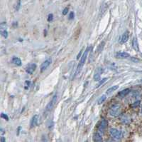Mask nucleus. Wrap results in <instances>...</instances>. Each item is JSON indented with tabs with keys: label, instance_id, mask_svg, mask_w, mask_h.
Masks as SVG:
<instances>
[{
	"label": "nucleus",
	"instance_id": "cd10ccee",
	"mask_svg": "<svg viewBox=\"0 0 142 142\" xmlns=\"http://www.w3.org/2000/svg\"><path fill=\"white\" fill-rule=\"evenodd\" d=\"M132 60L133 62H140V60H139V59L135 58V57H132Z\"/></svg>",
	"mask_w": 142,
	"mask_h": 142
},
{
	"label": "nucleus",
	"instance_id": "9b49d317",
	"mask_svg": "<svg viewBox=\"0 0 142 142\" xmlns=\"http://www.w3.org/2000/svg\"><path fill=\"white\" fill-rule=\"evenodd\" d=\"M93 139H94V141L95 142H103V139L102 137V136L98 133V132H96L95 134H94V137H93Z\"/></svg>",
	"mask_w": 142,
	"mask_h": 142
},
{
	"label": "nucleus",
	"instance_id": "0eeeda50",
	"mask_svg": "<svg viewBox=\"0 0 142 142\" xmlns=\"http://www.w3.org/2000/svg\"><path fill=\"white\" fill-rule=\"evenodd\" d=\"M107 126H108V122H107V121L106 119H102L101 120L100 124H99V130L100 131H104L107 129Z\"/></svg>",
	"mask_w": 142,
	"mask_h": 142
},
{
	"label": "nucleus",
	"instance_id": "6ab92c4d",
	"mask_svg": "<svg viewBox=\"0 0 142 142\" xmlns=\"http://www.w3.org/2000/svg\"><path fill=\"white\" fill-rule=\"evenodd\" d=\"M1 34L2 37H4V38H7V37H8V32H7L6 30H1Z\"/></svg>",
	"mask_w": 142,
	"mask_h": 142
},
{
	"label": "nucleus",
	"instance_id": "6e6552de",
	"mask_svg": "<svg viewBox=\"0 0 142 142\" xmlns=\"http://www.w3.org/2000/svg\"><path fill=\"white\" fill-rule=\"evenodd\" d=\"M38 120H39V116L38 115H35L32 117L31 120V123H30V126L31 128H33L34 126H36L38 123Z\"/></svg>",
	"mask_w": 142,
	"mask_h": 142
},
{
	"label": "nucleus",
	"instance_id": "39448f33",
	"mask_svg": "<svg viewBox=\"0 0 142 142\" xmlns=\"http://www.w3.org/2000/svg\"><path fill=\"white\" fill-rule=\"evenodd\" d=\"M51 63H52V59H51V58H49V59H46L45 62H43L42 63L41 66V71L43 72V71H45V70L51 65Z\"/></svg>",
	"mask_w": 142,
	"mask_h": 142
},
{
	"label": "nucleus",
	"instance_id": "b1692460",
	"mask_svg": "<svg viewBox=\"0 0 142 142\" xmlns=\"http://www.w3.org/2000/svg\"><path fill=\"white\" fill-rule=\"evenodd\" d=\"M53 14H50L48 15V21H53Z\"/></svg>",
	"mask_w": 142,
	"mask_h": 142
},
{
	"label": "nucleus",
	"instance_id": "473e14b6",
	"mask_svg": "<svg viewBox=\"0 0 142 142\" xmlns=\"http://www.w3.org/2000/svg\"><path fill=\"white\" fill-rule=\"evenodd\" d=\"M141 113H142V111H141Z\"/></svg>",
	"mask_w": 142,
	"mask_h": 142
},
{
	"label": "nucleus",
	"instance_id": "dca6fc26",
	"mask_svg": "<svg viewBox=\"0 0 142 142\" xmlns=\"http://www.w3.org/2000/svg\"><path fill=\"white\" fill-rule=\"evenodd\" d=\"M104 45H105V42H102V43H100V44L98 46V47H97V52L98 53L101 52L103 50Z\"/></svg>",
	"mask_w": 142,
	"mask_h": 142
},
{
	"label": "nucleus",
	"instance_id": "bb28decb",
	"mask_svg": "<svg viewBox=\"0 0 142 142\" xmlns=\"http://www.w3.org/2000/svg\"><path fill=\"white\" fill-rule=\"evenodd\" d=\"M1 117H2L3 119H6V121H8V120H9V118H8V116H7V115H6V114H1Z\"/></svg>",
	"mask_w": 142,
	"mask_h": 142
},
{
	"label": "nucleus",
	"instance_id": "a878e982",
	"mask_svg": "<svg viewBox=\"0 0 142 142\" xmlns=\"http://www.w3.org/2000/svg\"><path fill=\"white\" fill-rule=\"evenodd\" d=\"M74 16H75V14H74V12L73 11H71V13H70V14H69V19H72L73 18H74Z\"/></svg>",
	"mask_w": 142,
	"mask_h": 142
},
{
	"label": "nucleus",
	"instance_id": "7c9ffc66",
	"mask_svg": "<svg viewBox=\"0 0 142 142\" xmlns=\"http://www.w3.org/2000/svg\"><path fill=\"white\" fill-rule=\"evenodd\" d=\"M82 50H81V51H80V52L78 54V55H77V59H79V57L81 56V54H82Z\"/></svg>",
	"mask_w": 142,
	"mask_h": 142
},
{
	"label": "nucleus",
	"instance_id": "c756f323",
	"mask_svg": "<svg viewBox=\"0 0 142 142\" xmlns=\"http://www.w3.org/2000/svg\"><path fill=\"white\" fill-rule=\"evenodd\" d=\"M1 142H6V139H5V137H1Z\"/></svg>",
	"mask_w": 142,
	"mask_h": 142
},
{
	"label": "nucleus",
	"instance_id": "a211bd4d",
	"mask_svg": "<svg viewBox=\"0 0 142 142\" xmlns=\"http://www.w3.org/2000/svg\"><path fill=\"white\" fill-rule=\"evenodd\" d=\"M94 79L95 81H100V74H98V73H95V75H94Z\"/></svg>",
	"mask_w": 142,
	"mask_h": 142
},
{
	"label": "nucleus",
	"instance_id": "ddd939ff",
	"mask_svg": "<svg viewBox=\"0 0 142 142\" xmlns=\"http://www.w3.org/2000/svg\"><path fill=\"white\" fill-rule=\"evenodd\" d=\"M11 62H12L13 64H14L16 65V66H21V59H20L19 58H18V57H14L12 58Z\"/></svg>",
	"mask_w": 142,
	"mask_h": 142
},
{
	"label": "nucleus",
	"instance_id": "f8f14e48",
	"mask_svg": "<svg viewBox=\"0 0 142 142\" xmlns=\"http://www.w3.org/2000/svg\"><path fill=\"white\" fill-rule=\"evenodd\" d=\"M132 47L134 48V50L136 51H139V43H138V41H137V38H134L133 40H132Z\"/></svg>",
	"mask_w": 142,
	"mask_h": 142
},
{
	"label": "nucleus",
	"instance_id": "f3484780",
	"mask_svg": "<svg viewBox=\"0 0 142 142\" xmlns=\"http://www.w3.org/2000/svg\"><path fill=\"white\" fill-rule=\"evenodd\" d=\"M106 98H107V96H106V95H102L99 99H98V101H97V103H98V104H102L105 100H106Z\"/></svg>",
	"mask_w": 142,
	"mask_h": 142
},
{
	"label": "nucleus",
	"instance_id": "5701e85b",
	"mask_svg": "<svg viewBox=\"0 0 142 142\" xmlns=\"http://www.w3.org/2000/svg\"><path fill=\"white\" fill-rule=\"evenodd\" d=\"M30 84H31V82H30V81H25V89H28V88H29V86H30Z\"/></svg>",
	"mask_w": 142,
	"mask_h": 142
},
{
	"label": "nucleus",
	"instance_id": "412c9836",
	"mask_svg": "<svg viewBox=\"0 0 142 142\" xmlns=\"http://www.w3.org/2000/svg\"><path fill=\"white\" fill-rule=\"evenodd\" d=\"M106 80H107V78H104V79H102V80H100L99 82V84H98V85H97V87H99V86H101L102 84H103L106 81Z\"/></svg>",
	"mask_w": 142,
	"mask_h": 142
},
{
	"label": "nucleus",
	"instance_id": "4468645a",
	"mask_svg": "<svg viewBox=\"0 0 142 142\" xmlns=\"http://www.w3.org/2000/svg\"><path fill=\"white\" fill-rule=\"evenodd\" d=\"M129 92H130V89H125L121 91L118 94V96H121V97H124V96H127Z\"/></svg>",
	"mask_w": 142,
	"mask_h": 142
},
{
	"label": "nucleus",
	"instance_id": "393cba45",
	"mask_svg": "<svg viewBox=\"0 0 142 142\" xmlns=\"http://www.w3.org/2000/svg\"><path fill=\"white\" fill-rule=\"evenodd\" d=\"M68 10H69V9H68V7H66V8L63 9V15H66V14H68Z\"/></svg>",
	"mask_w": 142,
	"mask_h": 142
},
{
	"label": "nucleus",
	"instance_id": "7ed1b4c3",
	"mask_svg": "<svg viewBox=\"0 0 142 142\" xmlns=\"http://www.w3.org/2000/svg\"><path fill=\"white\" fill-rule=\"evenodd\" d=\"M109 134L113 139H117V140H119L122 138V133L120 131H119L116 129H113V128L110 129H109Z\"/></svg>",
	"mask_w": 142,
	"mask_h": 142
},
{
	"label": "nucleus",
	"instance_id": "423d86ee",
	"mask_svg": "<svg viewBox=\"0 0 142 142\" xmlns=\"http://www.w3.org/2000/svg\"><path fill=\"white\" fill-rule=\"evenodd\" d=\"M36 64L34 63H31V64H29L26 67V71L29 74H32L36 70Z\"/></svg>",
	"mask_w": 142,
	"mask_h": 142
},
{
	"label": "nucleus",
	"instance_id": "20e7f679",
	"mask_svg": "<svg viewBox=\"0 0 142 142\" xmlns=\"http://www.w3.org/2000/svg\"><path fill=\"white\" fill-rule=\"evenodd\" d=\"M57 98H58V95H57V94H56L53 96V98H52V99L51 100V101L48 104V105H47V106H46V111H51L53 107H54V106H55V104H56V101H57Z\"/></svg>",
	"mask_w": 142,
	"mask_h": 142
},
{
	"label": "nucleus",
	"instance_id": "2eb2a0df",
	"mask_svg": "<svg viewBox=\"0 0 142 142\" xmlns=\"http://www.w3.org/2000/svg\"><path fill=\"white\" fill-rule=\"evenodd\" d=\"M118 88H119V86H117V85L113 86L109 88V89L106 91V93H107V94H110L111 93H112V92H114V91H116Z\"/></svg>",
	"mask_w": 142,
	"mask_h": 142
},
{
	"label": "nucleus",
	"instance_id": "f03ea898",
	"mask_svg": "<svg viewBox=\"0 0 142 142\" xmlns=\"http://www.w3.org/2000/svg\"><path fill=\"white\" fill-rule=\"evenodd\" d=\"M122 113V108L119 105H114L111 107L109 111V114L112 117H117Z\"/></svg>",
	"mask_w": 142,
	"mask_h": 142
},
{
	"label": "nucleus",
	"instance_id": "c85d7f7f",
	"mask_svg": "<svg viewBox=\"0 0 142 142\" xmlns=\"http://www.w3.org/2000/svg\"><path fill=\"white\" fill-rule=\"evenodd\" d=\"M97 73H98V74H102V73H103V70H102V69H101V68H99V69H97Z\"/></svg>",
	"mask_w": 142,
	"mask_h": 142
},
{
	"label": "nucleus",
	"instance_id": "f257e3e1",
	"mask_svg": "<svg viewBox=\"0 0 142 142\" xmlns=\"http://www.w3.org/2000/svg\"><path fill=\"white\" fill-rule=\"evenodd\" d=\"M89 49H90V48L87 47V48L86 49V50L84 52V53H83V54H82V57H81V59H80V63H79V64H78V66H77V71H76V73H75V76L77 75L78 73H80L81 69L82 68L83 65L85 64V62H86V59H87V54H88V52H89Z\"/></svg>",
	"mask_w": 142,
	"mask_h": 142
},
{
	"label": "nucleus",
	"instance_id": "2f4dec72",
	"mask_svg": "<svg viewBox=\"0 0 142 142\" xmlns=\"http://www.w3.org/2000/svg\"><path fill=\"white\" fill-rule=\"evenodd\" d=\"M140 81V82H142V79H140V81Z\"/></svg>",
	"mask_w": 142,
	"mask_h": 142
},
{
	"label": "nucleus",
	"instance_id": "4be33fe9",
	"mask_svg": "<svg viewBox=\"0 0 142 142\" xmlns=\"http://www.w3.org/2000/svg\"><path fill=\"white\" fill-rule=\"evenodd\" d=\"M140 103H141L140 101H135L134 104H132V107H137V106H139L140 105Z\"/></svg>",
	"mask_w": 142,
	"mask_h": 142
},
{
	"label": "nucleus",
	"instance_id": "1a4fd4ad",
	"mask_svg": "<svg viewBox=\"0 0 142 142\" xmlns=\"http://www.w3.org/2000/svg\"><path fill=\"white\" fill-rule=\"evenodd\" d=\"M129 57H130V54L125 52H117L116 54V57H117L119 59H127V58H129Z\"/></svg>",
	"mask_w": 142,
	"mask_h": 142
},
{
	"label": "nucleus",
	"instance_id": "aec40b11",
	"mask_svg": "<svg viewBox=\"0 0 142 142\" xmlns=\"http://www.w3.org/2000/svg\"><path fill=\"white\" fill-rule=\"evenodd\" d=\"M20 6H21V0H18L17 1V3L16 4V6H15V9L16 11H18L20 8Z\"/></svg>",
	"mask_w": 142,
	"mask_h": 142
},
{
	"label": "nucleus",
	"instance_id": "9d476101",
	"mask_svg": "<svg viewBox=\"0 0 142 142\" xmlns=\"http://www.w3.org/2000/svg\"><path fill=\"white\" fill-rule=\"evenodd\" d=\"M128 39H129V32H126L122 35V37H121V39H120V43L124 44L128 41Z\"/></svg>",
	"mask_w": 142,
	"mask_h": 142
}]
</instances>
